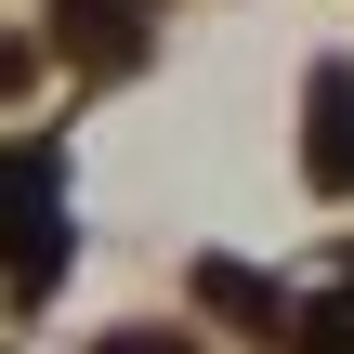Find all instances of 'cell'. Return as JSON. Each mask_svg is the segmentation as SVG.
Returning <instances> with one entry per match:
<instances>
[{"label":"cell","mask_w":354,"mask_h":354,"mask_svg":"<svg viewBox=\"0 0 354 354\" xmlns=\"http://www.w3.org/2000/svg\"><path fill=\"white\" fill-rule=\"evenodd\" d=\"M53 39H66V53H92V66H131V53H145V0H66V13H53Z\"/></svg>","instance_id":"cell-1"},{"label":"cell","mask_w":354,"mask_h":354,"mask_svg":"<svg viewBox=\"0 0 354 354\" xmlns=\"http://www.w3.org/2000/svg\"><path fill=\"white\" fill-rule=\"evenodd\" d=\"M315 184H328V197H354V66H328V79H315Z\"/></svg>","instance_id":"cell-2"},{"label":"cell","mask_w":354,"mask_h":354,"mask_svg":"<svg viewBox=\"0 0 354 354\" xmlns=\"http://www.w3.org/2000/svg\"><path fill=\"white\" fill-rule=\"evenodd\" d=\"M197 289H210V302H223V315H276V289H263V276H236V263H210V276H197Z\"/></svg>","instance_id":"cell-3"},{"label":"cell","mask_w":354,"mask_h":354,"mask_svg":"<svg viewBox=\"0 0 354 354\" xmlns=\"http://www.w3.org/2000/svg\"><path fill=\"white\" fill-rule=\"evenodd\" d=\"M315 354H354V302H342V315H328V328H315Z\"/></svg>","instance_id":"cell-4"},{"label":"cell","mask_w":354,"mask_h":354,"mask_svg":"<svg viewBox=\"0 0 354 354\" xmlns=\"http://www.w3.org/2000/svg\"><path fill=\"white\" fill-rule=\"evenodd\" d=\"M105 354H184V342H105Z\"/></svg>","instance_id":"cell-5"}]
</instances>
